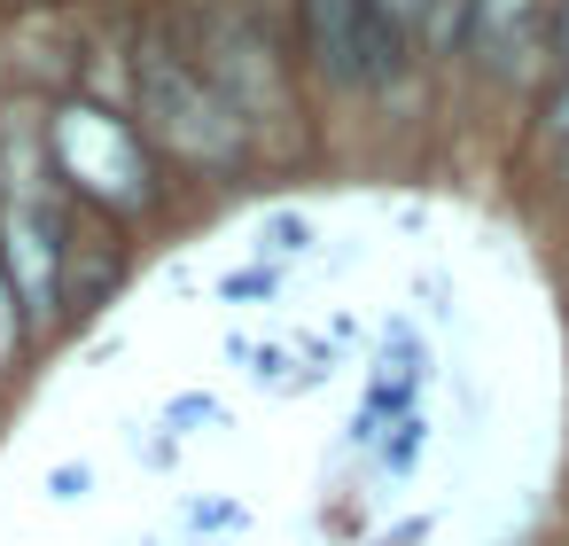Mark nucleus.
Segmentation results:
<instances>
[{
  "mask_svg": "<svg viewBox=\"0 0 569 546\" xmlns=\"http://www.w3.org/2000/svg\"><path fill=\"white\" fill-rule=\"evenodd\" d=\"M133 87H126V110L133 126L149 133V149L172 165V172H196V180H234L250 165V126L234 118V102L196 71V56L164 32L133 40L126 56Z\"/></svg>",
  "mask_w": 569,
  "mask_h": 546,
  "instance_id": "obj_1",
  "label": "nucleus"
},
{
  "mask_svg": "<svg viewBox=\"0 0 569 546\" xmlns=\"http://www.w3.org/2000/svg\"><path fill=\"white\" fill-rule=\"evenodd\" d=\"M48 165H56V188L71 196V211H94L126 235L164 211V157L149 149L133 110H118L102 95L48 102Z\"/></svg>",
  "mask_w": 569,
  "mask_h": 546,
  "instance_id": "obj_2",
  "label": "nucleus"
},
{
  "mask_svg": "<svg viewBox=\"0 0 569 546\" xmlns=\"http://www.w3.org/2000/svg\"><path fill=\"white\" fill-rule=\"evenodd\" d=\"M63 242H71V196H0V274H9L40 351L63 344Z\"/></svg>",
  "mask_w": 569,
  "mask_h": 546,
  "instance_id": "obj_3",
  "label": "nucleus"
},
{
  "mask_svg": "<svg viewBox=\"0 0 569 546\" xmlns=\"http://www.w3.org/2000/svg\"><path fill=\"white\" fill-rule=\"evenodd\" d=\"M126 289V227L94 219V211H71V242H63V336L71 328H94Z\"/></svg>",
  "mask_w": 569,
  "mask_h": 546,
  "instance_id": "obj_4",
  "label": "nucleus"
},
{
  "mask_svg": "<svg viewBox=\"0 0 569 546\" xmlns=\"http://www.w3.org/2000/svg\"><path fill=\"white\" fill-rule=\"evenodd\" d=\"M297 24L328 87H367V24H375L367 0H297Z\"/></svg>",
  "mask_w": 569,
  "mask_h": 546,
  "instance_id": "obj_5",
  "label": "nucleus"
},
{
  "mask_svg": "<svg viewBox=\"0 0 569 546\" xmlns=\"http://www.w3.org/2000/svg\"><path fill=\"white\" fill-rule=\"evenodd\" d=\"M530 17H538V0H476V24H468V48L483 63H507L522 40H530Z\"/></svg>",
  "mask_w": 569,
  "mask_h": 546,
  "instance_id": "obj_6",
  "label": "nucleus"
},
{
  "mask_svg": "<svg viewBox=\"0 0 569 546\" xmlns=\"http://www.w3.org/2000/svg\"><path fill=\"white\" fill-rule=\"evenodd\" d=\"M250 530V507L234 499V492H196V499H180V538L188 546H219V538H242Z\"/></svg>",
  "mask_w": 569,
  "mask_h": 546,
  "instance_id": "obj_7",
  "label": "nucleus"
},
{
  "mask_svg": "<svg viewBox=\"0 0 569 546\" xmlns=\"http://www.w3.org/2000/svg\"><path fill=\"white\" fill-rule=\"evenodd\" d=\"M32 359H40V336H32V320H24V305H17V289H9V274H0V390H17Z\"/></svg>",
  "mask_w": 569,
  "mask_h": 546,
  "instance_id": "obj_8",
  "label": "nucleus"
},
{
  "mask_svg": "<svg viewBox=\"0 0 569 546\" xmlns=\"http://www.w3.org/2000/svg\"><path fill=\"white\" fill-rule=\"evenodd\" d=\"M312 242H320V227H312V211H297V203H281V211L258 219V258H266V266H297V258H312Z\"/></svg>",
  "mask_w": 569,
  "mask_h": 546,
  "instance_id": "obj_9",
  "label": "nucleus"
},
{
  "mask_svg": "<svg viewBox=\"0 0 569 546\" xmlns=\"http://www.w3.org/2000/svg\"><path fill=\"white\" fill-rule=\"evenodd\" d=\"M281 274H289V266H266V258L227 266V274H219V305H266V297H281Z\"/></svg>",
  "mask_w": 569,
  "mask_h": 546,
  "instance_id": "obj_10",
  "label": "nucleus"
},
{
  "mask_svg": "<svg viewBox=\"0 0 569 546\" xmlns=\"http://www.w3.org/2000/svg\"><path fill=\"white\" fill-rule=\"evenodd\" d=\"M421 453H429V421H421V414H406V421H390V429H382V445H375V468H382V476H406Z\"/></svg>",
  "mask_w": 569,
  "mask_h": 546,
  "instance_id": "obj_11",
  "label": "nucleus"
},
{
  "mask_svg": "<svg viewBox=\"0 0 569 546\" xmlns=\"http://www.w3.org/2000/svg\"><path fill=\"white\" fill-rule=\"evenodd\" d=\"M219 421V398L211 390H172L164 406H157V429H172V437H196V429H211Z\"/></svg>",
  "mask_w": 569,
  "mask_h": 546,
  "instance_id": "obj_12",
  "label": "nucleus"
},
{
  "mask_svg": "<svg viewBox=\"0 0 569 546\" xmlns=\"http://www.w3.org/2000/svg\"><path fill=\"white\" fill-rule=\"evenodd\" d=\"M468 24H476V0H429L421 40H429L437 56H452V48H468Z\"/></svg>",
  "mask_w": 569,
  "mask_h": 546,
  "instance_id": "obj_13",
  "label": "nucleus"
},
{
  "mask_svg": "<svg viewBox=\"0 0 569 546\" xmlns=\"http://www.w3.org/2000/svg\"><path fill=\"white\" fill-rule=\"evenodd\" d=\"M180 453H188V437H172V429H157V421H149V429H133V460H141V468L172 476V468H180Z\"/></svg>",
  "mask_w": 569,
  "mask_h": 546,
  "instance_id": "obj_14",
  "label": "nucleus"
},
{
  "mask_svg": "<svg viewBox=\"0 0 569 546\" xmlns=\"http://www.w3.org/2000/svg\"><path fill=\"white\" fill-rule=\"evenodd\" d=\"M87 492H94V460H56V468H48V499H56V507H79Z\"/></svg>",
  "mask_w": 569,
  "mask_h": 546,
  "instance_id": "obj_15",
  "label": "nucleus"
},
{
  "mask_svg": "<svg viewBox=\"0 0 569 546\" xmlns=\"http://www.w3.org/2000/svg\"><path fill=\"white\" fill-rule=\"evenodd\" d=\"M250 375H258L266 390H297V351H289V344H258Z\"/></svg>",
  "mask_w": 569,
  "mask_h": 546,
  "instance_id": "obj_16",
  "label": "nucleus"
},
{
  "mask_svg": "<svg viewBox=\"0 0 569 546\" xmlns=\"http://www.w3.org/2000/svg\"><path fill=\"white\" fill-rule=\"evenodd\" d=\"M367 9H375L382 24H398L406 40H421V24H429V0H367Z\"/></svg>",
  "mask_w": 569,
  "mask_h": 546,
  "instance_id": "obj_17",
  "label": "nucleus"
},
{
  "mask_svg": "<svg viewBox=\"0 0 569 546\" xmlns=\"http://www.w3.org/2000/svg\"><path fill=\"white\" fill-rule=\"evenodd\" d=\"M429 538V515H406L398 530H382V538H367V546H421Z\"/></svg>",
  "mask_w": 569,
  "mask_h": 546,
  "instance_id": "obj_18",
  "label": "nucleus"
},
{
  "mask_svg": "<svg viewBox=\"0 0 569 546\" xmlns=\"http://www.w3.org/2000/svg\"><path fill=\"white\" fill-rule=\"evenodd\" d=\"M546 126H553V133H561V141H569V87H561V95H553V102H546Z\"/></svg>",
  "mask_w": 569,
  "mask_h": 546,
  "instance_id": "obj_19",
  "label": "nucleus"
},
{
  "mask_svg": "<svg viewBox=\"0 0 569 546\" xmlns=\"http://www.w3.org/2000/svg\"><path fill=\"white\" fill-rule=\"evenodd\" d=\"M561 48H569V17H561Z\"/></svg>",
  "mask_w": 569,
  "mask_h": 546,
  "instance_id": "obj_20",
  "label": "nucleus"
},
{
  "mask_svg": "<svg viewBox=\"0 0 569 546\" xmlns=\"http://www.w3.org/2000/svg\"><path fill=\"white\" fill-rule=\"evenodd\" d=\"M219 546H227V538H219Z\"/></svg>",
  "mask_w": 569,
  "mask_h": 546,
  "instance_id": "obj_21",
  "label": "nucleus"
}]
</instances>
